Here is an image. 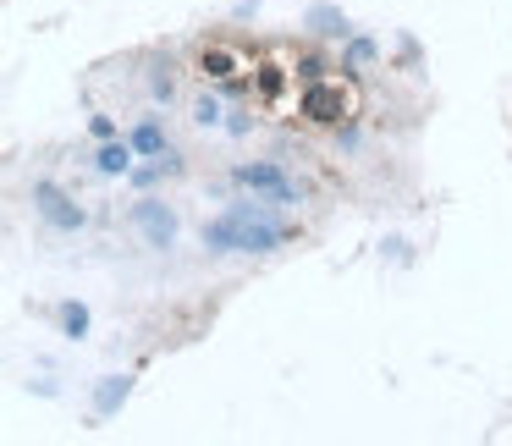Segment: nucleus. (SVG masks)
I'll use <instances>...</instances> for the list:
<instances>
[{
    "instance_id": "4",
    "label": "nucleus",
    "mask_w": 512,
    "mask_h": 446,
    "mask_svg": "<svg viewBox=\"0 0 512 446\" xmlns=\"http://www.w3.org/2000/svg\"><path fill=\"white\" fill-rule=\"evenodd\" d=\"M232 182H237V188H248V193H270L276 204H292V199H298L292 177H287L281 166H270V160H259V166H237Z\"/></svg>"
},
{
    "instance_id": "7",
    "label": "nucleus",
    "mask_w": 512,
    "mask_h": 446,
    "mask_svg": "<svg viewBox=\"0 0 512 446\" xmlns=\"http://www.w3.org/2000/svg\"><path fill=\"white\" fill-rule=\"evenodd\" d=\"M133 155H138L133 144H122V138H105V149L94 155V166H100L105 177H127V171H133Z\"/></svg>"
},
{
    "instance_id": "13",
    "label": "nucleus",
    "mask_w": 512,
    "mask_h": 446,
    "mask_svg": "<svg viewBox=\"0 0 512 446\" xmlns=\"http://www.w3.org/2000/svg\"><path fill=\"white\" fill-rule=\"evenodd\" d=\"M149 94H155V100H160V105H166V100H171V94H177V83H171V78H166V72H155V78H149Z\"/></svg>"
},
{
    "instance_id": "5",
    "label": "nucleus",
    "mask_w": 512,
    "mask_h": 446,
    "mask_svg": "<svg viewBox=\"0 0 512 446\" xmlns=\"http://www.w3.org/2000/svg\"><path fill=\"white\" fill-rule=\"evenodd\" d=\"M133 221H138V232H144L149 248H171V243H177V215H171L166 204H155V199L133 204Z\"/></svg>"
},
{
    "instance_id": "6",
    "label": "nucleus",
    "mask_w": 512,
    "mask_h": 446,
    "mask_svg": "<svg viewBox=\"0 0 512 446\" xmlns=\"http://www.w3.org/2000/svg\"><path fill=\"white\" fill-rule=\"evenodd\" d=\"M34 204H39V215H45L50 226H61V232H78V226H83V210L56 188V182H39V188H34Z\"/></svg>"
},
{
    "instance_id": "14",
    "label": "nucleus",
    "mask_w": 512,
    "mask_h": 446,
    "mask_svg": "<svg viewBox=\"0 0 512 446\" xmlns=\"http://www.w3.org/2000/svg\"><path fill=\"white\" fill-rule=\"evenodd\" d=\"M226 127H232V133H248V127H254V116H248V111H232V122H226Z\"/></svg>"
},
{
    "instance_id": "10",
    "label": "nucleus",
    "mask_w": 512,
    "mask_h": 446,
    "mask_svg": "<svg viewBox=\"0 0 512 446\" xmlns=\"http://www.w3.org/2000/svg\"><path fill=\"white\" fill-rule=\"evenodd\" d=\"M122 397H127V375H116V380H105V386H100V397H94V402H100V413H111Z\"/></svg>"
},
{
    "instance_id": "8",
    "label": "nucleus",
    "mask_w": 512,
    "mask_h": 446,
    "mask_svg": "<svg viewBox=\"0 0 512 446\" xmlns=\"http://www.w3.org/2000/svg\"><path fill=\"white\" fill-rule=\"evenodd\" d=\"M133 149H138V155H160V149H166V127H155V122H138V133H133Z\"/></svg>"
},
{
    "instance_id": "11",
    "label": "nucleus",
    "mask_w": 512,
    "mask_h": 446,
    "mask_svg": "<svg viewBox=\"0 0 512 446\" xmlns=\"http://www.w3.org/2000/svg\"><path fill=\"white\" fill-rule=\"evenodd\" d=\"M61 325H67V336H83L89 331V309H83V303H67V309H61Z\"/></svg>"
},
{
    "instance_id": "1",
    "label": "nucleus",
    "mask_w": 512,
    "mask_h": 446,
    "mask_svg": "<svg viewBox=\"0 0 512 446\" xmlns=\"http://www.w3.org/2000/svg\"><path fill=\"white\" fill-rule=\"evenodd\" d=\"M287 237H298V226L265 215L259 204H232L221 221L204 226V248H210V254H270V248H281Z\"/></svg>"
},
{
    "instance_id": "2",
    "label": "nucleus",
    "mask_w": 512,
    "mask_h": 446,
    "mask_svg": "<svg viewBox=\"0 0 512 446\" xmlns=\"http://www.w3.org/2000/svg\"><path fill=\"white\" fill-rule=\"evenodd\" d=\"M347 111H353V100H347L336 83H303V100H298V116L303 122H314V127H336V122H347Z\"/></svg>"
},
{
    "instance_id": "3",
    "label": "nucleus",
    "mask_w": 512,
    "mask_h": 446,
    "mask_svg": "<svg viewBox=\"0 0 512 446\" xmlns=\"http://www.w3.org/2000/svg\"><path fill=\"white\" fill-rule=\"evenodd\" d=\"M199 72L210 83H221V89H243L248 83V61H243V50H232V45H204L199 50Z\"/></svg>"
},
{
    "instance_id": "12",
    "label": "nucleus",
    "mask_w": 512,
    "mask_h": 446,
    "mask_svg": "<svg viewBox=\"0 0 512 446\" xmlns=\"http://www.w3.org/2000/svg\"><path fill=\"white\" fill-rule=\"evenodd\" d=\"M298 78H303V83H320V78H325V61H320V56H303V61H298Z\"/></svg>"
},
{
    "instance_id": "9",
    "label": "nucleus",
    "mask_w": 512,
    "mask_h": 446,
    "mask_svg": "<svg viewBox=\"0 0 512 446\" xmlns=\"http://www.w3.org/2000/svg\"><path fill=\"white\" fill-rule=\"evenodd\" d=\"M193 122H199V127H221V94H199V100H193Z\"/></svg>"
}]
</instances>
